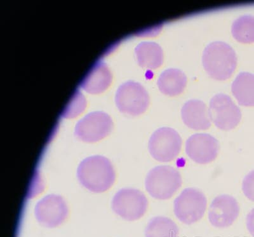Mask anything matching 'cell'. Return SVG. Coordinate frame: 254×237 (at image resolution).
<instances>
[{
	"label": "cell",
	"mask_w": 254,
	"mask_h": 237,
	"mask_svg": "<svg viewBox=\"0 0 254 237\" xmlns=\"http://www.w3.org/2000/svg\"><path fill=\"white\" fill-rule=\"evenodd\" d=\"M111 76L107 66L99 63L95 65L84 79L82 88L91 93L103 92L110 85Z\"/></svg>",
	"instance_id": "17"
},
{
	"label": "cell",
	"mask_w": 254,
	"mask_h": 237,
	"mask_svg": "<svg viewBox=\"0 0 254 237\" xmlns=\"http://www.w3.org/2000/svg\"><path fill=\"white\" fill-rule=\"evenodd\" d=\"M135 53L140 67L149 70L160 68L163 63L162 47L155 42H144L135 47Z\"/></svg>",
	"instance_id": "15"
},
{
	"label": "cell",
	"mask_w": 254,
	"mask_h": 237,
	"mask_svg": "<svg viewBox=\"0 0 254 237\" xmlns=\"http://www.w3.org/2000/svg\"><path fill=\"white\" fill-rule=\"evenodd\" d=\"M36 220L47 228L59 227L68 215L66 202L58 195H49L37 203L35 209Z\"/></svg>",
	"instance_id": "10"
},
{
	"label": "cell",
	"mask_w": 254,
	"mask_h": 237,
	"mask_svg": "<svg viewBox=\"0 0 254 237\" xmlns=\"http://www.w3.org/2000/svg\"><path fill=\"white\" fill-rule=\"evenodd\" d=\"M239 214L240 206L235 198L222 195L215 197L211 203L208 220L214 227L224 229L232 225Z\"/></svg>",
	"instance_id": "12"
},
{
	"label": "cell",
	"mask_w": 254,
	"mask_h": 237,
	"mask_svg": "<svg viewBox=\"0 0 254 237\" xmlns=\"http://www.w3.org/2000/svg\"><path fill=\"white\" fill-rule=\"evenodd\" d=\"M187 77L185 73L178 69H168L159 77L157 85L163 94L174 97L181 94L187 86Z\"/></svg>",
	"instance_id": "14"
},
{
	"label": "cell",
	"mask_w": 254,
	"mask_h": 237,
	"mask_svg": "<svg viewBox=\"0 0 254 237\" xmlns=\"http://www.w3.org/2000/svg\"><path fill=\"white\" fill-rule=\"evenodd\" d=\"M148 200L146 196L135 188H123L113 197L112 208L124 220L133 222L139 220L146 213Z\"/></svg>",
	"instance_id": "6"
},
{
	"label": "cell",
	"mask_w": 254,
	"mask_h": 237,
	"mask_svg": "<svg viewBox=\"0 0 254 237\" xmlns=\"http://www.w3.org/2000/svg\"><path fill=\"white\" fill-rule=\"evenodd\" d=\"M242 190L248 199L254 202V170L245 177L242 183Z\"/></svg>",
	"instance_id": "21"
},
{
	"label": "cell",
	"mask_w": 254,
	"mask_h": 237,
	"mask_svg": "<svg viewBox=\"0 0 254 237\" xmlns=\"http://www.w3.org/2000/svg\"><path fill=\"white\" fill-rule=\"evenodd\" d=\"M116 104L122 113L138 116L147 110L149 97L141 84L133 81L126 82L120 86L116 93Z\"/></svg>",
	"instance_id": "7"
},
{
	"label": "cell",
	"mask_w": 254,
	"mask_h": 237,
	"mask_svg": "<svg viewBox=\"0 0 254 237\" xmlns=\"http://www.w3.org/2000/svg\"><path fill=\"white\" fill-rule=\"evenodd\" d=\"M112 128V120L108 114L95 111L79 121L74 134L84 142L94 143L108 136Z\"/></svg>",
	"instance_id": "9"
},
{
	"label": "cell",
	"mask_w": 254,
	"mask_h": 237,
	"mask_svg": "<svg viewBox=\"0 0 254 237\" xmlns=\"http://www.w3.org/2000/svg\"><path fill=\"white\" fill-rule=\"evenodd\" d=\"M182 138L178 132L170 127L156 130L149 139L151 156L160 162H170L179 156L182 148Z\"/></svg>",
	"instance_id": "4"
},
{
	"label": "cell",
	"mask_w": 254,
	"mask_h": 237,
	"mask_svg": "<svg viewBox=\"0 0 254 237\" xmlns=\"http://www.w3.org/2000/svg\"><path fill=\"white\" fill-rule=\"evenodd\" d=\"M247 228L249 233L254 237V208L248 214L246 219Z\"/></svg>",
	"instance_id": "22"
},
{
	"label": "cell",
	"mask_w": 254,
	"mask_h": 237,
	"mask_svg": "<svg viewBox=\"0 0 254 237\" xmlns=\"http://www.w3.org/2000/svg\"><path fill=\"white\" fill-rule=\"evenodd\" d=\"M179 233L178 225L163 216L152 218L145 230L146 237H178Z\"/></svg>",
	"instance_id": "18"
},
{
	"label": "cell",
	"mask_w": 254,
	"mask_h": 237,
	"mask_svg": "<svg viewBox=\"0 0 254 237\" xmlns=\"http://www.w3.org/2000/svg\"><path fill=\"white\" fill-rule=\"evenodd\" d=\"M202 63L204 69L211 78L226 80L230 78L237 68V54L225 42H212L204 50Z\"/></svg>",
	"instance_id": "2"
},
{
	"label": "cell",
	"mask_w": 254,
	"mask_h": 237,
	"mask_svg": "<svg viewBox=\"0 0 254 237\" xmlns=\"http://www.w3.org/2000/svg\"><path fill=\"white\" fill-rule=\"evenodd\" d=\"M85 108V98L80 93L74 94L72 101L68 104L67 108L64 111L63 116L65 118H74L82 113Z\"/></svg>",
	"instance_id": "20"
},
{
	"label": "cell",
	"mask_w": 254,
	"mask_h": 237,
	"mask_svg": "<svg viewBox=\"0 0 254 237\" xmlns=\"http://www.w3.org/2000/svg\"><path fill=\"white\" fill-rule=\"evenodd\" d=\"M79 183L94 193L107 191L115 183L116 174L110 159L95 156L81 161L77 169Z\"/></svg>",
	"instance_id": "1"
},
{
	"label": "cell",
	"mask_w": 254,
	"mask_h": 237,
	"mask_svg": "<svg viewBox=\"0 0 254 237\" xmlns=\"http://www.w3.org/2000/svg\"><path fill=\"white\" fill-rule=\"evenodd\" d=\"M181 117L187 127L195 131H204L211 127L207 106L199 100H190L186 102L181 109Z\"/></svg>",
	"instance_id": "13"
},
{
	"label": "cell",
	"mask_w": 254,
	"mask_h": 237,
	"mask_svg": "<svg viewBox=\"0 0 254 237\" xmlns=\"http://www.w3.org/2000/svg\"><path fill=\"white\" fill-rule=\"evenodd\" d=\"M219 141L208 134H195L186 143V153L192 161L199 164L214 161L218 156Z\"/></svg>",
	"instance_id": "11"
},
{
	"label": "cell",
	"mask_w": 254,
	"mask_h": 237,
	"mask_svg": "<svg viewBox=\"0 0 254 237\" xmlns=\"http://www.w3.org/2000/svg\"><path fill=\"white\" fill-rule=\"evenodd\" d=\"M231 33L238 42L254 43V16L243 15L235 20L231 27Z\"/></svg>",
	"instance_id": "19"
},
{
	"label": "cell",
	"mask_w": 254,
	"mask_h": 237,
	"mask_svg": "<svg viewBox=\"0 0 254 237\" xmlns=\"http://www.w3.org/2000/svg\"><path fill=\"white\" fill-rule=\"evenodd\" d=\"M182 184L180 172L169 165L152 168L145 180V186L149 194L155 199L162 200L173 197Z\"/></svg>",
	"instance_id": "3"
},
{
	"label": "cell",
	"mask_w": 254,
	"mask_h": 237,
	"mask_svg": "<svg viewBox=\"0 0 254 237\" xmlns=\"http://www.w3.org/2000/svg\"><path fill=\"white\" fill-rule=\"evenodd\" d=\"M207 200L201 191L196 189H185L175 200L174 212L180 222L186 225L198 222L203 217Z\"/></svg>",
	"instance_id": "5"
},
{
	"label": "cell",
	"mask_w": 254,
	"mask_h": 237,
	"mask_svg": "<svg viewBox=\"0 0 254 237\" xmlns=\"http://www.w3.org/2000/svg\"><path fill=\"white\" fill-rule=\"evenodd\" d=\"M231 91L240 105L254 106V75L240 73L233 82Z\"/></svg>",
	"instance_id": "16"
},
{
	"label": "cell",
	"mask_w": 254,
	"mask_h": 237,
	"mask_svg": "<svg viewBox=\"0 0 254 237\" xmlns=\"http://www.w3.org/2000/svg\"><path fill=\"white\" fill-rule=\"evenodd\" d=\"M208 112L210 120L222 131L234 129L242 119L240 108L229 95L224 93H218L212 98Z\"/></svg>",
	"instance_id": "8"
}]
</instances>
